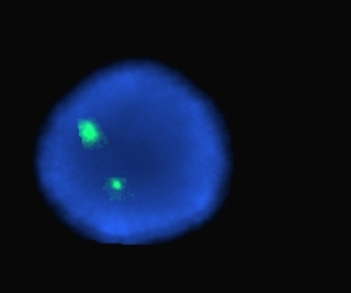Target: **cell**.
<instances>
[{
	"instance_id": "obj_1",
	"label": "cell",
	"mask_w": 351,
	"mask_h": 293,
	"mask_svg": "<svg viewBox=\"0 0 351 293\" xmlns=\"http://www.w3.org/2000/svg\"><path fill=\"white\" fill-rule=\"evenodd\" d=\"M76 124H78L80 138L85 150H100L108 145L110 141L95 117H80Z\"/></svg>"
},
{
	"instance_id": "obj_2",
	"label": "cell",
	"mask_w": 351,
	"mask_h": 293,
	"mask_svg": "<svg viewBox=\"0 0 351 293\" xmlns=\"http://www.w3.org/2000/svg\"><path fill=\"white\" fill-rule=\"evenodd\" d=\"M103 192L108 197L110 202H125L134 198V192L130 191L126 178L108 176L103 180Z\"/></svg>"
}]
</instances>
